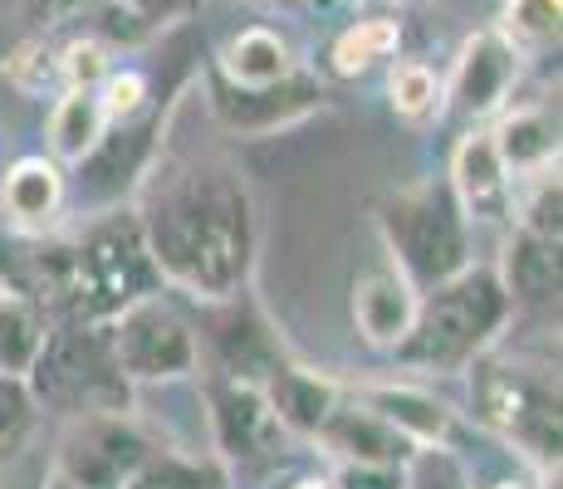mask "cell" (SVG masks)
Returning <instances> with one entry per match:
<instances>
[{"instance_id":"26","label":"cell","mask_w":563,"mask_h":489,"mask_svg":"<svg viewBox=\"0 0 563 489\" xmlns=\"http://www.w3.org/2000/svg\"><path fill=\"white\" fill-rule=\"evenodd\" d=\"M519 181V231H529V235H539V241H549V245H559V162H549V167H539V171H525V177H515Z\"/></svg>"},{"instance_id":"12","label":"cell","mask_w":563,"mask_h":489,"mask_svg":"<svg viewBox=\"0 0 563 489\" xmlns=\"http://www.w3.org/2000/svg\"><path fill=\"white\" fill-rule=\"evenodd\" d=\"M417 299L421 293L411 289V279L393 265L353 279V323H358L363 343L377 353H397L411 333V319H417Z\"/></svg>"},{"instance_id":"9","label":"cell","mask_w":563,"mask_h":489,"mask_svg":"<svg viewBox=\"0 0 563 489\" xmlns=\"http://www.w3.org/2000/svg\"><path fill=\"white\" fill-rule=\"evenodd\" d=\"M515 79H519L515 49L505 45L495 30H475V35H465V45L456 49L451 84H441V89H446L451 108H456L461 118L485 123V118L505 113V103H510V93H515Z\"/></svg>"},{"instance_id":"37","label":"cell","mask_w":563,"mask_h":489,"mask_svg":"<svg viewBox=\"0 0 563 489\" xmlns=\"http://www.w3.org/2000/svg\"><path fill=\"white\" fill-rule=\"evenodd\" d=\"M295 489H329V480H299Z\"/></svg>"},{"instance_id":"24","label":"cell","mask_w":563,"mask_h":489,"mask_svg":"<svg viewBox=\"0 0 563 489\" xmlns=\"http://www.w3.org/2000/svg\"><path fill=\"white\" fill-rule=\"evenodd\" d=\"M387 98H393V113L411 127H427L446 113V89H441L437 69L421 59H393L387 74Z\"/></svg>"},{"instance_id":"18","label":"cell","mask_w":563,"mask_h":489,"mask_svg":"<svg viewBox=\"0 0 563 489\" xmlns=\"http://www.w3.org/2000/svg\"><path fill=\"white\" fill-rule=\"evenodd\" d=\"M490 137H495V152H500L505 171H510V181L559 162V118L549 113L544 103H519L510 113H500Z\"/></svg>"},{"instance_id":"7","label":"cell","mask_w":563,"mask_h":489,"mask_svg":"<svg viewBox=\"0 0 563 489\" xmlns=\"http://www.w3.org/2000/svg\"><path fill=\"white\" fill-rule=\"evenodd\" d=\"M35 373H45V397L59 407H74V416L89 411H123L128 377L113 363V343H99L93 333H69V338H45Z\"/></svg>"},{"instance_id":"5","label":"cell","mask_w":563,"mask_h":489,"mask_svg":"<svg viewBox=\"0 0 563 489\" xmlns=\"http://www.w3.org/2000/svg\"><path fill=\"white\" fill-rule=\"evenodd\" d=\"M113 363L128 382H181L197 373L201 347L191 323L162 299H133L113 323Z\"/></svg>"},{"instance_id":"20","label":"cell","mask_w":563,"mask_h":489,"mask_svg":"<svg viewBox=\"0 0 563 489\" xmlns=\"http://www.w3.org/2000/svg\"><path fill=\"white\" fill-rule=\"evenodd\" d=\"M49 162H84L103 147L108 137V108L99 89H64L49 108Z\"/></svg>"},{"instance_id":"6","label":"cell","mask_w":563,"mask_h":489,"mask_svg":"<svg viewBox=\"0 0 563 489\" xmlns=\"http://www.w3.org/2000/svg\"><path fill=\"white\" fill-rule=\"evenodd\" d=\"M147 455H153V441L143 436L137 421H128L123 411H89L64 431L49 475L74 489H128Z\"/></svg>"},{"instance_id":"34","label":"cell","mask_w":563,"mask_h":489,"mask_svg":"<svg viewBox=\"0 0 563 489\" xmlns=\"http://www.w3.org/2000/svg\"><path fill=\"white\" fill-rule=\"evenodd\" d=\"M103 0H30V20L35 25H45V30H54V25H69V20H84V15H93Z\"/></svg>"},{"instance_id":"14","label":"cell","mask_w":563,"mask_h":489,"mask_svg":"<svg viewBox=\"0 0 563 489\" xmlns=\"http://www.w3.org/2000/svg\"><path fill=\"white\" fill-rule=\"evenodd\" d=\"M451 196L461 201L465 215H505L515 201V181L495 152L490 127H475L456 143L451 157Z\"/></svg>"},{"instance_id":"19","label":"cell","mask_w":563,"mask_h":489,"mask_svg":"<svg viewBox=\"0 0 563 489\" xmlns=\"http://www.w3.org/2000/svg\"><path fill=\"white\" fill-rule=\"evenodd\" d=\"M397 49H402V20H397L393 10H367V15L349 20V25L329 40V74L358 79V74L377 69V64L397 59Z\"/></svg>"},{"instance_id":"36","label":"cell","mask_w":563,"mask_h":489,"mask_svg":"<svg viewBox=\"0 0 563 489\" xmlns=\"http://www.w3.org/2000/svg\"><path fill=\"white\" fill-rule=\"evenodd\" d=\"M495 489H539L534 480H505V485H495Z\"/></svg>"},{"instance_id":"17","label":"cell","mask_w":563,"mask_h":489,"mask_svg":"<svg viewBox=\"0 0 563 489\" xmlns=\"http://www.w3.org/2000/svg\"><path fill=\"white\" fill-rule=\"evenodd\" d=\"M64 211V171L49 157H20L0 177V215H10L25 231H45Z\"/></svg>"},{"instance_id":"30","label":"cell","mask_w":563,"mask_h":489,"mask_svg":"<svg viewBox=\"0 0 563 489\" xmlns=\"http://www.w3.org/2000/svg\"><path fill=\"white\" fill-rule=\"evenodd\" d=\"M99 98H103V108H108V123H133V118L147 108V74L113 69L99 84Z\"/></svg>"},{"instance_id":"11","label":"cell","mask_w":563,"mask_h":489,"mask_svg":"<svg viewBox=\"0 0 563 489\" xmlns=\"http://www.w3.org/2000/svg\"><path fill=\"white\" fill-rule=\"evenodd\" d=\"M313 441H319L339 465H407L411 455H417V445H411L402 431L387 426L377 411H367L358 397L339 401Z\"/></svg>"},{"instance_id":"29","label":"cell","mask_w":563,"mask_h":489,"mask_svg":"<svg viewBox=\"0 0 563 489\" xmlns=\"http://www.w3.org/2000/svg\"><path fill=\"white\" fill-rule=\"evenodd\" d=\"M5 79L30 98L45 93V89H59V59H54V45L49 40H25V45L5 59Z\"/></svg>"},{"instance_id":"1","label":"cell","mask_w":563,"mask_h":489,"mask_svg":"<svg viewBox=\"0 0 563 489\" xmlns=\"http://www.w3.org/2000/svg\"><path fill=\"white\" fill-rule=\"evenodd\" d=\"M143 245L162 279L225 303L255 265V205L231 162L191 157L157 177L143 205Z\"/></svg>"},{"instance_id":"35","label":"cell","mask_w":563,"mask_h":489,"mask_svg":"<svg viewBox=\"0 0 563 489\" xmlns=\"http://www.w3.org/2000/svg\"><path fill=\"white\" fill-rule=\"evenodd\" d=\"M255 5H265V10H305L309 0H255Z\"/></svg>"},{"instance_id":"33","label":"cell","mask_w":563,"mask_h":489,"mask_svg":"<svg viewBox=\"0 0 563 489\" xmlns=\"http://www.w3.org/2000/svg\"><path fill=\"white\" fill-rule=\"evenodd\" d=\"M128 15H137L147 30H162V25H177L197 10V0H118Z\"/></svg>"},{"instance_id":"21","label":"cell","mask_w":563,"mask_h":489,"mask_svg":"<svg viewBox=\"0 0 563 489\" xmlns=\"http://www.w3.org/2000/svg\"><path fill=\"white\" fill-rule=\"evenodd\" d=\"M500 285L510 293V303H554L559 299V245L539 241L529 231H515L505 241V259H500Z\"/></svg>"},{"instance_id":"38","label":"cell","mask_w":563,"mask_h":489,"mask_svg":"<svg viewBox=\"0 0 563 489\" xmlns=\"http://www.w3.org/2000/svg\"><path fill=\"white\" fill-rule=\"evenodd\" d=\"M45 489H74V485H64V480H54V475H45Z\"/></svg>"},{"instance_id":"32","label":"cell","mask_w":563,"mask_h":489,"mask_svg":"<svg viewBox=\"0 0 563 489\" xmlns=\"http://www.w3.org/2000/svg\"><path fill=\"white\" fill-rule=\"evenodd\" d=\"M407 465H339L329 489H407Z\"/></svg>"},{"instance_id":"2","label":"cell","mask_w":563,"mask_h":489,"mask_svg":"<svg viewBox=\"0 0 563 489\" xmlns=\"http://www.w3.org/2000/svg\"><path fill=\"white\" fill-rule=\"evenodd\" d=\"M510 313L515 303L500 275L485 265H465L461 275L441 279L417 299V319L397 357L411 373H465L475 357L500 343Z\"/></svg>"},{"instance_id":"27","label":"cell","mask_w":563,"mask_h":489,"mask_svg":"<svg viewBox=\"0 0 563 489\" xmlns=\"http://www.w3.org/2000/svg\"><path fill=\"white\" fill-rule=\"evenodd\" d=\"M35 436V391L30 377H0V465L20 460Z\"/></svg>"},{"instance_id":"16","label":"cell","mask_w":563,"mask_h":489,"mask_svg":"<svg viewBox=\"0 0 563 489\" xmlns=\"http://www.w3.org/2000/svg\"><path fill=\"white\" fill-rule=\"evenodd\" d=\"M358 401L367 411H377L393 431H402L417 451L446 445V436H451V411L417 382H367V387H358Z\"/></svg>"},{"instance_id":"31","label":"cell","mask_w":563,"mask_h":489,"mask_svg":"<svg viewBox=\"0 0 563 489\" xmlns=\"http://www.w3.org/2000/svg\"><path fill=\"white\" fill-rule=\"evenodd\" d=\"M407 489H471L465 485V470L446 455V445H427L407 460Z\"/></svg>"},{"instance_id":"10","label":"cell","mask_w":563,"mask_h":489,"mask_svg":"<svg viewBox=\"0 0 563 489\" xmlns=\"http://www.w3.org/2000/svg\"><path fill=\"white\" fill-rule=\"evenodd\" d=\"M211 436L216 451L231 455V460H255V455H269L285 431L269 416V401L260 382H245V377H225V382L211 387Z\"/></svg>"},{"instance_id":"3","label":"cell","mask_w":563,"mask_h":489,"mask_svg":"<svg viewBox=\"0 0 563 489\" xmlns=\"http://www.w3.org/2000/svg\"><path fill=\"white\" fill-rule=\"evenodd\" d=\"M471 401L475 416L539 470L559 465V377L544 363L481 353L471 363Z\"/></svg>"},{"instance_id":"4","label":"cell","mask_w":563,"mask_h":489,"mask_svg":"<svg viewBox=\"0 0 563 489\" xmlns=\"http://www.w3.org/2000/svg\"><path fill=\"white\" fill-rule=\"evenodd\" d=\"M383 235L393 249V269H402L417 293L471 265L465 211L451 187H437V181L397 191L393 205L383 211Z\"/></svg>"},{"instance_id":"23","label":"cell","mask_w":563,"mask_h":489,"mask_svg":"<svg viewBox=\"0 0 563 489\" xmlns=\"http://www.w3.org/2000/svg\"><path fill=\"white\" fill-rule=\"evenodd\" d=\"M45 313L20 293H0V377H30L45 353Z\"/></svg>"},{"instance_id":"22","label":"cell","mask_w":563,"mask_h":489,"mask_svg":"<svg viewBox=\"0 0 563 489\" xmlns=\"http://www.w3.org/2000/svg\"><path fill=\"white\" fill-rule=\"evenodd\" d=\"M490 30L515 49V59H544L559 49L563 0H505Z\"/></svg>"},{"instance_id":"15","label":"cell","mask_w":563,"mask_h":489,"mask_svg":"<svg viewBox=\"0 0 563 489\" xmlns=\"http://www.w3.org/2000/svg\"><path fill=\"white\" fill-rule=\"evenodd\" d=\"M211 74L225 79L231 89H275V84L295 79L299 64H295V49H289V40L279 35V30L245 25L221 45Z\"/></svg>"},{"instance_id":"28","label":"cell","mask_w":563,"mask_h":489,"mask_svg":"<svg viewBox=\"0 0 563 489\" xmlns=\"http://www.w3.org/2000/svg\"><path fill=\"white\" fill-rule=\"evenodd\" d=\"M54 59H59V93L64 89H99L108 74H113V49H108L93 30H84L69 45H59Z\"/></svg>"},{"instance_id":"13","label":"cell","mask_w":563,"mask_h":489,"mask_svg":"<svg viewBox=\"0 0 563 489\" xmlns=\"http://www.w3.org/2000/svg\"><path fill=\"white\" fill-rule=\"evenodd\" d=\"M269 401V416L285 436H299V441H313L319 426L329 421V411L343 401V387L333 382L329 373H313V367H289L279 363L275 373L260 382Z\"/></svg>"},{"instance_id":"8","label":"cell","mask_w":563,"mask_h":489,"mask_svg":"<svg viewBox=\"0 0 563 489\" xmlns=\"http://www.w3.org/2000/svg\"><path fill=\"white\" fill-rule=\"evenodd\" d=\"M206 103H211L216 123L231 127V133L269 137V133H279V127L309 118L313 108L323 103V89L313 79H305V74L275 84V89H231L225 79L211 74V79H206Z\"/></svg>"},{"instance_id":"25","label":"cell","mask_w":563,"mask_h":489,"mask_svg":"<svg viewBox=\"0 0 563 489\" xmlns=\"http://www.w3.org/2000/svg\"><path fill=\"white\" fill-rule=\"evenodd\" d=\"M128 489H225V470L201 455L153 451L143 470L128 480Z\"/></svg>"}]
</instances>
